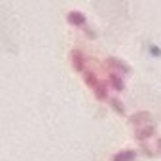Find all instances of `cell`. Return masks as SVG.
Listing matches in <instances>:
<instances>
[{
	"label": "cell",
	"instance_id": "obj_2",
	"mask_svg": "<svg viewBox=\"0 0 161 161\" xmlns=\"http://www.w3.org/2000/svg\"><path fill=\"white\" fill-rule=\"evenodd\" d=\"M131 157H133V153L129 152V153H123V155H116V159H114V161H129Z\"/></svg>",
	"mask_w": 161,
	"mask_h": 161
},
{
	"label": "cell",
	"instance_id": "obj_1",
	"mask_svg": "<svg viewBox=\"0 0 161 161\" xmlns=\"http://www.w3.org/2000/svg\"><path fill=\"white\" fill-rule=\"evenodd\" d=\"M70 21H72V23H84V17H82V14L72 12V14H70Z\"/></svg>",
	"mask_w": 161,
	"mask_h": 161
}]
</instances>
